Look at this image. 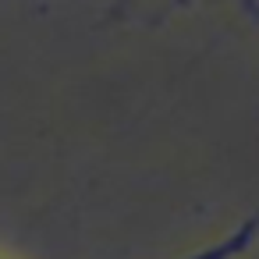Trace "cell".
Segmentation results:
<instances>
[{"label": "cell", "instance_id": "cell-2", "mask_svg": "<svg viewBox=\"0 0 259 259\" xmlns=\"http://www.w3.org/2000/svg\"><path fill=\"white\" fill-rule=\"evenodd\" d=\"M135 4H142V0H114V8H110V11H114V15H128Z\"/></svg>", "mask_w": 259, "mask_h": 259}, {"label": "cell", "instance_id": "cell-1", "mask_svg": "<svg viewBox=\"0 0 259 259\" xmlns=\"http://www.w3.org/2000/svg\"><path fill=\"white\" fill-rule=\"evenodd\" d=\"M255 238H259V217H248V220L234 224L227 234H220V238H213V241H206V245H199L178 259H241ZM0 259H11V255L0 252Z\"/></svg>", "mask_w": 259, "mask_h": 259}, {"label": "cell", "instance_id": "cell-3", "mask_svg": "<svg viewBox=\"0 0 259 259\" xmlns=\"http://www.w3.org/2000/svg\"><path fill=\"white\" fill-rule=\"evenodd\" d=\"M241 4H245V11L252 15V22L259 25V0H241Z\"/></svg>", "mask_w": 259, "mask_h": 259}]
</instances>
